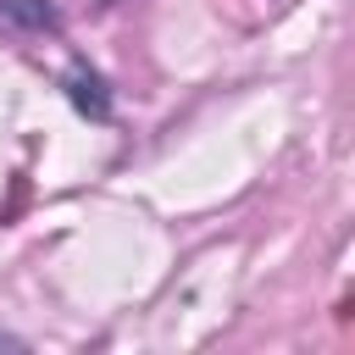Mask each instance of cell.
Returning <instances> with one entry per match:
<instances>
[{
  "label": "cell",
  "instance_id": "3",
  "mask_svg": "<svg viewBox=\"0 0 355 355\" xmlns=\"http://www.w3.org/2000/svg\"><path fill=\"white\" fill-rule=\"evenodd\" d=\"M0 349H11V355H22V349H28V338H17V333H0Z\"/></svg>",
  "mask_w": 355,
  "mask_h": 355
},
{
  "label": "cell",
  "instance_id": "1",
  "mask_svg": "<svg viewBox=\"0 0 355 355\" xmlns=\"http://www.w3.org/2000/svg\"><path fill=\"white\" fill-rule=\"evenodd\" d=\"M61 28V11L50 0H0V33L6 39H44Z\"/></svg>",
  "mask_w": 355,
  "mask_h": 355
},
{
  "label": "cell",
  "instance_id": "2",
  "mask_svg": "<svg viewBox=\"0 0 355 355\" xmlns=\"http://www.w3.org/2000/svg\"><path fill=\"white\" fill-rule=\"evenodd\" d=\"M61 83H67V100H72L83 116H94V122H105V116H111V89H105V78H100L89 61H72Z\"/></svg>",
  "mask_w": 355,
  "mask_h": 355
}]
</instances>
